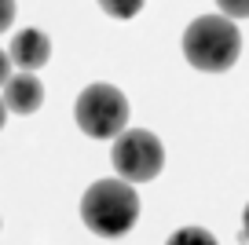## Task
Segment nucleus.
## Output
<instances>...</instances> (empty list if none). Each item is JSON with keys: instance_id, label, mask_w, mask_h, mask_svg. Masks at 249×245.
I'll return each instance as SVG.
<instances>
[{"instance_id": "20e7f679", "label": "nucleus", "mask_w": 249, "mask_h": 245, "mask_svg": "<svg viewBox=\"0 0 249 245\" xmlns=\"http://www.w3.org/2000/svg\"><path fill=\"white\" fill-rule=\"evenodd\" d=\"M110 161H114V169H117V179H124V183H150L165 169V146L154 132L124 128L114 139Z\"/></svg>"}, {"instance_id": "0eeeda50", "label": "nucleus", "mask_w": 249, "mask_h": 245, "mask_svg": "<svg viewBox=\"0 0 249 245\" xmlns=\"http://www.w3.org/2000/svg\"><path fill=\"white\" fill-rule=\"evenodd\" d=\"M165 245H216V238L205 227H179V230H172V238Z\"/></svg>"}, {"instance_id": "9b49d317", "label": "nucleus", "mask_w": 249, "mask_h": 245, "mask_svg": "<svg viewBox=\"0 0 249 245\" xmlns=\"http://www.w3.org/2000/svg\"><path fill=\"white\" fill-rule=\"evenodd\" d=\"M8 70H11V55L8 52H0V88H4V85H8Z\"/></svg>"}, {"instance_id": "ddd939ff", "label": "nucleus", "mask_w": 249, "mask_h": 245, "mask_svg": "<svg viewBox=\"0 0 249 245\" xmlns=\"http://www.w3.org/2000/svg\"><path fill=\"white\" fill-rule=\"evenodd\" d=\"M4 117H8V106H4V99H0V128H4Z\"/></svg>"}, {"instance_id": "f03ea898", "label": "nucleus", "mask_w": 249, "mask_h": 245, "mask_svg": "<svg viewBox=\"0 0 249 245\" xmlns=\"http://www.w3.org/2000/svg\"><path fill=\"white\" fill-rule=\"evenodd\" d=\"M183 55L195 70L224 73L242 55V33L227 15H202L183 30Z\"/></svg>"}, {"instance_id": "f8f14e48", "label": "nucleus", "mask_w": 249, "mask_h": 245, "mask_svg": "<svg viewBox=\"0 0 249 245\" xmlns=\"http://www.w3.org/2000/svg\"><path fill=\"white\" fill-rule=\"evenodd\" d=\"M242 238L249 242V205H246V216H242Z\"/></svg>"}, {"instance_id": "f257e3e1", "label": "nucleus", "mask_w": 249, "mask_h": 245, "mask_svg": "<svg viewBox=\"0 0 249 245\" xmlns=\"http://www.w3.org/2000/svg\"><path fill=\"white\" fill-rule=\"evenodd\" d=\"M81 220L99 238H121L140 220V194L124 179H95L81 198Z\"/></svg>"}, {"instance_id": "6e6552de", "label": "nucleus", "mask_w": 249, "mask_h": 245, "mask_svg": "<svg viewBox=\"0 0 249 245\" xmlns=\"http://www.w3.org/2000/svg\"><path fill=\"white\" fill-rule=\"evenodd\" d=\"M99 8L110 18H136L143 11V0H99Z\"/></svg>"}, {"instance_id": "7ed1b4c3", "label": "nucleus", "mask_w": 249, "mask_h": 245, "mask_svg": "<svg viewBox=\"0 0 249 245\" xmlns=\"http://www.w3.org/2000/svg\"><path fill=\"white\" fill-rule=\"evenodd\" d=\"M73 121L92 139H117L128 124V99L114 85H88L73 103Z\"/></svg>"}, {"instance_id": "1a4fd4ad", "label": "nucleus", "mask_w": 249, "mask_h": 245, "mask_svg": "<svg viewBox=\"0 0 249 245\" xmlns=\"http://www.w3.org/2000/svg\"><path fill=\"white\" fill-rule=\"evenodd\" d=\"M216 8L224 11L227 18H249V0H216Z\"/></svg>"}, {"instance_id": "39448f33", "label": "nucleus", "mask_w": 249, "mask_h": 245, "mask_svg": "<svg viewBox=\"0 0 249 245\" xmlns=\"http://www.w3.org/2000/svg\"><path fill=\"white\" fill-rule=\"evenodd\" d=\"M40 103H44V85L37 81V73H11L8 85H4V106L11 114H37Z\"/></svg>"}, {"instance_id": "9d476101", "label": "nucleus", "mask_w": 249, "mask_h": 245, "mask_svg": "<svg viewBox=\"0 0 249 245\" xmlns=\"http://www.w3.org/2000/svg\"><path fill=\"white\" fill-rule=\"evenodd\" d=\"M15 22V0H0V33Z\"/></svg>"}, {"instance_id": "423d86ee", "label": "nucleus", "mask_w": 249, "mask_h": 245, "mask_svg": "<svg viewBox=\"0 0 249 245\" xmlns=\"http://www.w3.org/2000/svg\"><path fill=\"white\" fill-rule=\"evenodd\" d=\"M8 55H11L15 66H22L26 73H30V70H40L48 59H52V40H48V33H40V30H18L15 37H11Z\"/></svg>"}]
</instances>
